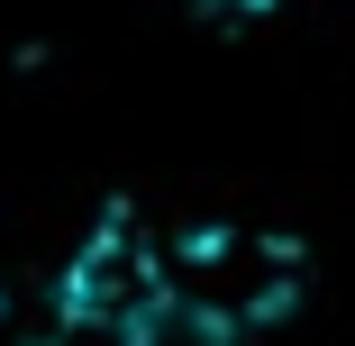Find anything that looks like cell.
<instances>
[{"label": "cell", "mask_w": 355, "mask_h": 346, "mask_svg": "<svg viewBox=\"0 0 355 346\" xmlns=\"http://www.w3.org/2000/svg\"><path fill=\"white\" fill-rule=\"evenodd\" d=\"M191 19H209V28H255V19H273L282 0H182Z\"/></svg>", "instance_id": "cell-1"}, {"label": "cell", "mask_w": 355, "mask_h": 346, "mask_svg": "<svg viewBox=\"0 0 355 346\" xmlns=\"http://www.w3.org/2000/svg\"><path fill=\"white\" fill-rule=\"evenodd\" d=\"M0 319H10V292H0Z\"/></svg>", "instance_id": "cell-2"}]
</instances>
